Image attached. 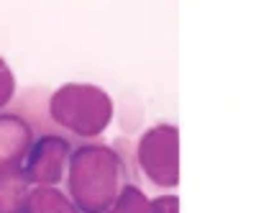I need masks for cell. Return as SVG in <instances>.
Masks as SVG:
<instances>
[{"label": "cell", "instance_id": "obj_10", "mask_svg": "<svg viewBox=\"0 0 256 213\" xmlns=\"http://www.w3.org/2000/svg\"><path fill=\"white\" fill-rule=\"evenodd\" d=\"M16 98V75L6 59H0V111H6Z\"/></svg>", "mask_w": 256, "mask_h": 213}, {"label": "cell", "instance_id": "obj_7", "mask_svg": "<svg viewBox=\"0 0 256 213\" xmlns=\"http://www.w3.org/2000/svg\"><path fill=\"white\" fill-rule=\"evenodd\" d=\"M20 213H80L59 185H34Z\"/></svg>", "mask_w": 256, "mask_h": 213}, {"label": "cell", "instance_id": "obj_9", "mask_svg": "<svg viewBox=\"0 0 256 213\" xmlns=\"http://www.w3.org/2000/svg\"><path fill=\"white\" fill-rule=\"evenodd\" d=\"M102 213H148V195L144 187H138L134 182H126L123 190L118 193V198Z\"/></svg>", "mask_w": 256, "mask_h": 213}, {"label": "cell", "instance_id": "obj_8", "mask_svg": "<svg viewBox=\"0 0 256 213\" xmlns=\"http://www.w3.org/2000/svg\"><path fill=\"white\" fill-rule=\"evenodd\" d=\"M28 190H31V185L20 175V169L18 172L0 175V213H20Z\"/></svg>", "mask_w": 256, "mask_h": 213}, {"label": "cell", "instance_id": "obj_3", "mask_svg": "<svg viewBox=\"0 0 256 213\" xmlns=\"http://www.w3.org/2000/svg\"><path fill=\"white\" fill-rule=\"evenodd\" d=\"M136 164L144 182L156 190L180 185V131L174 123H156L136 141Z\"/></svg>", "mask_w": 256, "mask_h": 213}, {"label": "cell", "instance_id": "obj_2", "mask_svg": "<svg viewBox=\"0 0 256 213\" xmlns=\"http://www.w3.org/2000/svg\"><path fill=\"white\" fill-rule=\"evenodd\" d=\"M46 113L49 121L74 144L92 141L100 139L113 121V98L98 85L67 82L49 93Z\"/></svg>", "mask_w": 256, "mask_h": 213}, {"label": "cell", "instance_id": "obj_6", "mask_svg": "<svg viewBox=\"0 0 256 213\" xmlns=\"http://www.w3.org/2000/svg\"><path fill=\"white\" fill-rule=\"evenodd\" d=\"M49 93L46 88H28L24 93H16V98L10 100L8 108L16 111L18 116H24L28 121V126L34 129V134H54L59 131L56 126L49 121V113H46V100H49Z\"/></svg>", "mask_w": 256, "mask_h": 213}, {"label": "cell", "instance_id": "obj_1", "mask_svg": "<svg viewBox=\"0 0 256 213\" xmlns=\"http://www.w3.org/2000/svg\"><path fill=\"white\" fill-rule=\"evenodd\" d=\"M62 182L80 213H102L128 182V172L108 141L92 139L72 146Z\"/></svg>", "mask_w": 256, "mask_h": 213}, {"label": "cell", "instance_id": "obj_4", "mask_svg": "<svg viewBox=\"0 0 256 213\" xmlns=\"http://www.w3.org/2000/svg\"><path fill=\"white\" fill-rule=\"evenodd\" d=\"M72 146L74 141L62 131L34 136L24 162H20V175L26 177L31 187L34 185H62Z\"/></svg>", "mask_w": 256, "mask_h": 213}, {"label": "cell", "instance_id": "obj_11", "mask_svg": "<svg viewBox=\"0 0 256 213\" xmlns=\"http://www.w3.org/2000/svg\"><path fill=\"white\" fill-rule=\"evenodd\" d=\"M148 213H180V198L174 193H162L148 198Z\"/></svg>", "mask_w": 256, "mask_h": 213}, {"label": "cell", "instance_id": "obj_5", "mask_svg": "<svg viewBox=\"0 0 256 213\" xmlns=\"http://www.w3.org/2000/svg\"><path fill=\"white\" fill-rule=\"evenodd\" d=\"M34 136L36 134L24 116L10 108L0 111V175L18 172Z\"/></svg>", "mask_w": 256, "mask_h": 213}]
</instances>
